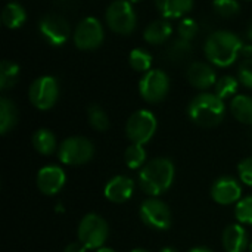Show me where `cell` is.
<instances>
[{"label":"cell","instance_id":"obj_1","mask_svg":"<svg viewBox=\"0 0 252 252\" xmlns=\"http://www.w3.org/2000/svg\"><path fill=\"white\" fill-rule=\"evenodd\" d=\"M242 49V40L227 30L214 31L205 41V55L217 66H230L241 56Z\"/></svg>","mask_w":252,"mask_h":252},{"label":"cell","instance_id":"obj_2","mask_svg":"<svg viewBox=\"0 0 252 252\" xmlns=\"http://www.w3.org/2000/svg\"><path fill=\"white\" fill-rule=\"evenodd\" d=\"M174 180V164L168 158H155L149 161L139 174V183L145 193L158 196L167 192Z\"/></svg>","mask_w":252,"mask_h":252},{"label":"cell","instance_id":"obj_3","mask_svg":"<svg viewBox=\"0 0 252 252\" xmlns=\"http://www.w3.org/2000/svg\"><path fill=\"white\" fill-rule=\"evenodd\" d=\"M226 114L224 102L213 93H201L198 94L188 106L189 118L205 128L216 127L221 123Z\"/></svg>","mask_w":252,"mask_h":252},{"label":"cell","instance_id":"obj_4","mask_svg":"<svg viewBox=\"0 0 252 252\" xmlns=\"http://www.w3.org/2000/svg\"><path fill=\"white\" fill-rule=\"evenodd\" d=\"M77 235H78V241L87 250L97 251L103 248L109 235V227H108V223L100 216L90 213L81 219Z\"/></svg>","mask_w":252,"mask_h":252},{"label":"cell","instance_id":"obj_5","mask_svg":"<svg viewBox=\"0 0 252 252\" xmlns=\"http://www.w3.org/2000/svg\"><path fill=\"white\" fill-rule=\"evenodd\" d=\"M94 148L87 137L72 136L61 142L58 148V158L68 165H83L93 158Z\"/></svg>","mask_w":252,"mask_h":252},{"label":"cell","instance_id":"obj_6","mask_svg":"<svg viewBox=\"0 0 252 252\" xmlns=\"http://www.w3.org/2000/svg\"><path fill=\"white\" fill-rule=\"evenodd\" d=\"M105 19L108 27L118 34H130L134 31L137 24V16L134 7L130 1L117 0L112 1L105 12Z\"/></svg>","mask_w":252,"mask_h":252},{"label":"cell","instance_id":"obj_7","mask_svg":"<svg viewBox=\"0 0 252 252\" xmlns=\"http://www.w3.org/2000/svg\"><path fill=\"white\" fill-rule=\"evenodd\" d=\"M157 131V118L148 109H139L126 123V134L136 145L148 143Z\"/></svg>","mask_w":252,"mask_h":252},{"label":"cell","instance_id":"obj_8","mask_svg":"<svg viewBox=\"0 0 252 252\" xmlns=\"http://www.w3.org/2000/svg\"><path fill=\"white\" fill-rule=\"evenodd\" d=\"M28 97L37 109H50L59 97L58 80L52 75H43L35 78L28 89Z\"/></svg>","mask_w":252,"mask_h":252},{"label":"cell","instance_id":"obj_9","mask_svg":"<svg viewBox=\"0 0 252 252\" xmlns=\"http://www.w3.org/2000/svg\"><path fill=\"white\" fill-rule=\"evenodd\" d=\"M170 90V78L162 69H149L139 81L140 96L151 103L165 99Z\"/></svg>","mask_w":252,"mask_h":252},{"label":"cell","instance_id":"obj_10","mask_svg":"<svg viewBox=\"0 0 252 252\" xmlns=\"http://www.w3.org/2000/svg\"><path fill=\"white\" fill-rule=\"evenodd\" d=\"M142 221L155 230H167L171 226V211L165 202L157 198H149L140 205Z\"/></svg>","mask_w":252,"mask_h":252},{"label":"cell","instance_id":"obj_11","mask_svg":"<svg viewBox=\"0 0 252 252\" xmlns=\"http://www.w3.org/2000/svg\"><path fill=\"white\" fill-rule=\"evenodd\" d=\"M103 27L99 19L87 16L78 22L74 31V43L81 50H92L102 44Z\"/></svg>","mask_w":252,"mask_h":252},{"label":"cell","instance_id":"obj_12","mask_svg":"<svg viewBox=\"0 0 252 252\" xmlns=\"http://www.w3.org/2000/svg\"><path fill=\"white\" fill-rule=\"evenodd\" d=\"M38 28H40V32L43 34V37L52 46H61V44H63L69 38V34H71L68 21L63 16L56 15V13L44 15L40 19Z\"/></svg>","mask_w":252,"mask_h":252},{"label":"cell","instance_id":"obj_13","mask_svg":"<svg viewBox=\"0 0 252 252\" xmlns=\"http://www.w3.org/2000/svg\"><path fill=\"white\" fill-rule=\"evenodd\" d=\"M241 195H242L241 185L236 182V179L230 176L219 177L211 186V196L220 205H230L235 204L236 201L239 202Z\"/></svg>","mask_w":252,"mask_h":252},{"label":"cell","instance_id":"obj_14","mask_svg":"<svg viewBox=\"0 0 252 252\" xmlns=\"http://www.w3.org/2000/svg\"><path fill=\"white\" fill-rule=\"evenodd\" d=\"M65 171L58 165H46L40 168L35 177L37 188L44 195H56L65 185Z\"/></svg>","mask_w":252,"mask_h":252},{"label":"cell","instance_id":"obj_15","mask_svg":"<svg viewBox=\"0 0 252 252\" xmlns=\"http://www.w3.org/2000/svg\"><path fill=\"white\" fill-rule=\"evenodd\" d=\"M134 192V182L127 176H114L103 189L106 199L115 204H123L131 198Z\"/></svg>","mask_w":252,"mask_h":252},{"label":"cell","instance_id":"obj_16","mask_svg":"<svg viewBox=\"0 0 252 252\" xmlns=\"http://www.w3.org/2000/svg\"><path fill=\"white\" fill-rule=\"evenodd\" d=\"M223 245L227 252H245L248 245V233L242 224H230L223 232Z\"/></svg>","mask_w":252,"mask_h":252},{"label":"cell","instance_id":"obj_17","mask_svg":"<svg viewBox=\"0 0 252 252\" xmlns=\"http://www.w3.org/2000/svg\"><path fill=\"white\" fill-rule=\"evenodd\" d=\"M188 80L192 86L198 89H208L211 86H216L217 83L214 69L204 62H193L188 68Z\"/></svg>","mask_w":252,"mask_h":252},{"label":"cell","instance_id":"obj_18","mask_svg":"<svg viewBox=\"0 0 252 252\" xmlns=\"http://www.w3.org/2000/svg\"><path fill=\"white\" fill-rule=\"evenodd\" d=\"M173 32V27L167 19H157L146 25L143 31V37L151 44H162L170 38Z\"/></svg>","mask_w":252,"mask_h":252},{"label":"cell","instance_id":"obj_19","mask_svg":"<svg viewBox=\"0 0 252 252\" xmlns=\"http://www.w3.org/2000/svg\"><path fill=\"white\" fill-rule=\"evenodd\" d=\"M157 7L162 13L164 18H179L192 10V0H159L157 1Z\"/></svg>","mask_w":252,"mask_h":252},{"label":"cell","instance_id":"obj_20","mask_svg":"<svg viewBox=\"0 0 252 252\" xmlns=\"http://www.w3.org/2000/svg\"><path fill=\"white\" fill-rule=\"evenodd\" d=\"M27 19V12L19 3H7L1 10V22L6 28H19Z\"/></svg>","mask_w":252,"mask_h":252},{"label":"cell","instance_id":"obj_21","mask_svg":"<svg viewBox=\"0 0 252 252\" xmlns=\"http://www.w3.org/2000/svg\"><path fill=\"white\" fill-rule=\"evenodd\" d=\"M230 109L233 117L244 123L252 126V97L247 94H238L232 99Z\"/></svg>","mask_w":252,"mask_h":252},{"label":"cell","instance_id":"obj_22","mask_svg":"<svg viewBox=\"0 0 252 252\" xmlns=\"http://www.w3.org/2000/svg\"><path fill=\"white\" fill-rule=\"evenodd\" d=\"M32 146L41 155H50L56 151L58 143L55 134L49 128H38L32 134Z\"/></svg>","mask_w":252,"mask_h":252},{"label":"cell","instance_id":"obj_23","mask_svg":"<svg viewBox=\"0 0 252 252\" xmlns=\"http://www.w3.org/2000/svg\"><path fill=\"white\" fill-rule=\"evenodd\" d=\"M18 121V112L12 100L7 97L0 99V133H9Z\"/></svg>","mask_w":252,"mask_h":252},{"label":"cell","instance_id":"obj_24","mask_svg":"<svg viewBox=\"0 0 252 252\" xmlns=\"http://www.w3.org/2000/svg\"><path fill=\"white\" fill-rule=\"evenodd\" d=\"M19 77V66L9 61V59H3L0 62V89L1 90H7L12 89Z\"/></svg>","mask_w":252,"mask_h":252},{"label":"cell","instance_id":"obj_25","mask_svg":"<svg viewBox=\"0 0 252 252\" xmlns=\"http://www.w3.org/2000/svg\"><path fill=\"white\" fill-rule=\"evenodd\" d=\"M124 161L127 164L128 168L131 170H136V168H143L146 164V151L142 145H136V143H131L126 152H124Z\"/></svg>","mask_w":252,"mask_h":252},{"label":"cell","instance_id":"obj_26","mask_svg":"<svg viewBox=\"0 0 252 252\" xmlns=\"http://www.w3.org/2000/svg\"><path fill=\"white\" fill-rule=\"evenodd\" d=\"M128 63L134 71L148 72L152 65V55L145 49L136 47L128 55Z\"/></svg>","mask_w":252,"mask_h":252},{"label":"cell","instance_id":"obj_27","mask_svg":"<svg viewBox=\"0 0 252 252\" xmlns=\"http://www.w3.org/2000/svg\"><path fill=\"white\" fill-rule=\"evenodd\" d=\"M87 117H89L90 126L97 131H105L109 127L108 115L99 105H90L87 111Z\"/></svg>","mask_w":252,"mask_h":252},{"label":"cell","instance_id":"obj_28","mask_svg":"<svg viewBox=\"0 0 252 252\" xmlns=\"http://www.w3.org/2000/svg\"><path fill=\"white\" fill-rule=\"evenodd\" d=\"M238 83H239V80H236L235 77L224 75L220 80H217V83H216V93L214 94H217L221 100L226 99V97H230L232 94L236 93Z\"/></svg>","mask_w":252,"mask_h":252},{"label":"cell","instance_id":"obj_29","mask_svg":"<svg viewBox=\"0 0 252 252\" xmlns=\"http://www.w3.org/2000/svg\"><path fill=\"white\" fill-rule=\"evenodd\" d=\"M235 217L242 224H252V195L241 199L236 204Z\"/></svg>","mask_w":252,"mask_h":252},{"label":"cell","instance_id":"obj_30","mask_svg":"<svg viewBox=\"0 0 252 252\" xmlns=\"http://www.w3.org/2000/svg\"><path fill=\"white\" fill-rule=\"evenodd\" d=\"M192 52V44L190 41H186V40H176L170 47H168V56L174 61H180V59H185L188 55H190Z\"/></svg>","mask_w":252,"mask_h":252},{"label":"cell","instance_id":"obj_31","mask_svg":"<svg viewBox=\"0 0 252 252\" xmlns=\"http://www.w3.org/2000/svg\"><path fill=\"white\" fill-rule=\"evenodd\" d=\"M198 30H199V27H198L196 21L192 19V18H185L179 24V28H177L180 38L182 40H186V41H190L198 34Z\"/></svg>","mask_w":252,"mask_h":252},{"label":"cell","instance_id":"obj_32","mask_svg":"<svg viewBox=\"0 0 252 252\" xmlns=\"http://www.w3.org/2000/svg\"><path fill=\"white\" fill-rule=\"evenodd\" d=\"M213 7L216 9V12L221 16H232L235 13L239 12L241 4L235 0H220V1H214Z\"/></svg>","mask_w":252,"mask_h":252},{"label":"cell","instance_id":"obj_33","mask_svg":"<svg viewBox=\"0 0 252 252\" xmlns=\"http://www.w3.org/2000/svg\"><path fill=\"white\" fill-rule=\"evenodd\" d=\"M238 80L245 86L252 89V58L251 59H245L238 71Z\"/></svg>","mask_w":252,"mask_h":252},{"label":"cell","instance_id":"obj_34","mask_svg":"<svg viewBox=\"0 0 252 252\" xmlns=\"http://www.w3.org/2000/svg\"><path fill=\"white\" fill-rule=\"evenodd\" d=\"M238 171H239V177L241 180L251 186L252 188V157L250 158H245L239 162V167H238Z\"/></svg>","mask_w":252,"mask_h":252},{"label":"cell","instance_id":"obj_35","mask_svg":"<svg viewBox=\"0 0 252 252\" xmlns=\"http://www.w3.org/2000/svg\"><path fill=\"white\" fill-rule=\"evenodd\" d=\"M87 251V248L78 241V242H72V244H69V245H66L65 247V250L63 252H86Z\"/></svg>","mask_w":252,"mask_h":252},{"label":"cell","instance_id":"obj_36","mask_svg":"<svg viewBox=\"0 0 252 252\" xmlns=\"http://www.w3.org/2000/svg\"><path fill=\"white\" fill-rule=\"evenodd\" d=\"M241 55H244V56H245V59H251L252 58L251 44H248V46H245V44H244V49H242V53H241Z\"/></svg>","mask_w":252,"mask_h":252},{"label":"cell","instance_id":"obj_37","mask_svg":"<svg viewBox=\"0 0 252 252\" xmlns=\"http://www.w3.org/2000/svg\"><path fill=\"white\" fill-rule=\"evenodd\" d=\"M189 252H213V251H210L208 248H202V247H198V248H193V250H190Z\"/></svg>","mask_w":252,"mask_h":252},{"label":"cell","instance_id":"obj_38","mask_svg":"<svg viewBox=\"0 0 252 252\" xmlns=\"http://www.w3.org/2000/svg\"><path fill=\"white\" fill-rule=\"evenodd\" d=\"M247 37L250 38L252 41V22L250 24V27H248V30H247Z\"/></svg>","mask_w":252,"mask_h":252},{"label":"cell","instance_id":"obj_39","mask_svg":"<svg viewBox=\"0 0 252 252\" xmlns=\"http://www.w3.org/2000/svg\"><path fill=\"white\" fill-rule=\"evenodd\" d=\"M96 252H115V251H114L112 248H105V247H103V248L97 250V251H96Z\"/></svg>","mask_w":252,"mask_h":252},{"label":"cell","instance_id":"obj_40","mask_svg":"<svg viewBox=\"0 0 252 252\" xmlns=\"http://www.w3.org/2000/svg\"><path fill=\"white\" fill-rule=\"evenodd\" d=\"M159 252H177L176 250H173V248H170V247H167V248H162Z\"/></svg>","mask_w":252,"mask_h":252},{"label":"cell","instance_id":"obj_41","mask_svg":"<svg viewBox=\"0 0 252 252\" xmlns=\"http://www.w3.org/2000/svg\"><path fill=\"white\" fill-rule=\"evenodd\" d=\"M131 252H149V251H146V250H142V248H136V250H133Z\"/></svg>","mask_w":252,"mask_h":252},{"label":"cell","instance_id":"obj_42","mask_svg":"<svg viewBox=\"0 0 252 252\" xmlns=\"http://www.w3.org/2000/svg\"><path fill=\"white\" fill-rule=\"evenodd\" d=\"M248 252H252V242L250 244V248H248Z\"/></svg>","mask_w":252,"mask_h":252}]
</instances>
